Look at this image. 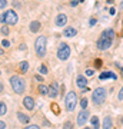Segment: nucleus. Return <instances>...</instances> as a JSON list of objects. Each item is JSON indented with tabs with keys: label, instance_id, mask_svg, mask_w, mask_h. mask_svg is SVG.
<instances>
[{
	"label": "nucleus",
	"instance_id": "28",
	"mask_svg": "<svg viewBox=\"0 0 123 129\" xmlns=\"http://www.w3.org/2000/svg\"><path fill=\"white\" fill-rule=\"evenodd\" d=\"M6 6H7V2L6 0H0V9H5Z\"/></svg>",
	"mask_w": 123,
	"mask_h": 129
},
{
	"label": "nucleus",
	"instance_id": "22",
	"mask_svg": "<svg viewBox=\"0 0 123 129\" xmlns=\"http://www.w3.org/2000/svg\"><path fill=\"white\" fill-rule=\"evenodd\" d=\"M7 112V106H6L5 102H0V116H3Z\"/></svg>",
	"mask_w": 123,
	"mask_h": 129
},
{
	"label": "nucleus",
	"instance_id": "9",
	"mask_svg": "<svg viewBox=\"0 0 123 129\" xmlns=\"http://www.w3.org/2000/svg\"><path fill=\"white\" fill-rule=\"evenodd\" d=\"M89 116H90L89 115V112H87L86 109H83V111L77 115V125L79 126H83V125L86 123L87 119H89Z\"/></svg>",
	"mask_w": 123,
	"mask_h": 129
},
{
	"label": "nucleus",
	"instance_id": "33",
	"mask_svg": "<svg viewBox=\"0 0 123 129\" xmlns=\"http://www.w3.org/2000/svg\"><path fill=\"white\" fill-rule=\"evenodd\" d=\"M5 20H6L5 13H3V14H0V23H5Z\"/></svg>",
	"mask_w": 123,
	"mask_h": 129
},
{
	"label": "nucleus",
	"instance_id": "44",
	"mask_svg": "<svg viewBox=\"0 0 123 129\" xmlns=\"http://www.w3.org/2000/svg\"><path fill=\"white\" fill-rule=\"evenodd\" d=\"M85 129H90V128H85Z\"/></svg>",
	"mask_w": 123,
	"mask_h": 129
},
{
	"label": "nucleus",
	"instance_id": "37",
	"mask_svg": "<svg viewBox=\"0 0 123 129\" xmlns=\"http://www.w3.org/2000/svg\"><path fill=\"white\" fill-rule=\"evenodd\" d=\"M96 24V20L95 19H90V26H95Z\"/></svg>",
	"mask_w": 123,
	"mask_h": 129
},
{
	"label": "nucleus",
	"instance_id": "10",
	"mask_svg": "<svg viewBox=\"0 0 123 129\" xmlns=\"http://www.w3.org/2000/svg\"><path fill=\"white\" fill-rule=\"evenodd\" d=\"M55 23L57 27H63V26H66V23H67V16L64 13H60L56 16V20H55Z\"/></svg>",
	"mask_w": 123,
	"mask_h": 129
},
{
	"label": "nucleus",
	"instance_id": "1",
	"mask_svg": "<svg viewBox=\"0 0 123 129\" xmlns=\"http://www.w3.org/2000/svg\"><path fill=\"white\" fill-rule=\"evenodd\" d=\"M10 85H12V89H13L14 93H17V95L24 93L26 82H24L23 78H20V76H12V78H10Z\"/></svg>",
	"mask_w": 123,
	"mask_h": 129
},
{
	"label": "nucleus",
	"instance_id": "45",
	"mask_svg": "<svg viewBox=\"0 0 123 129\" xmlns=\"http://www.w3.org/2000/svg\"><path fill=\"white\" fill-rule=\"evenodd\" d=\"M80 2H83V0H80Z\"/></svg>",
	"mask_w": 123,
	"mask_h": 129
},
{
	"label": "nucleus",
	"instance_id": "38",
	"mask_svg": "<svg viewBox=\"0 0 123 129\" xmlns=\"http://www.w3.org/2000/svg\"><path fill=\"white\" fill-rule=\"evenodd\" d=\"M3 89H5V86H3V83L0 82V92H3Z\"/></svg>",
	"mask_w": 123,
	"mask_h": 129
},
{
	"label": "nucleus",
	"instance_id": "12",
	"mask_svg": "<svg viewBox=\"0 0 123 129\" xmlns=\"http://www.w3.org/2000/svg\"><path fill=\"white\" fill-rule=\"evenodd\" d=\"M57 95H59V85H57L56 82H53L50 86H49V96L56 98Z\"/></svg>",
	"mask_w": 123,
	"mask_h": 129
},
{
	"label": "nucleus",
	"instance_id": "35",
	"mask_svg": "<svg viewBox=\"0 0 123 129\" xmlns=\"http://www.w3.org/2000/svg\"><path fill=\"white\" fill-rule=\"evenodd\" d=\"M13 6H14V7H20V6H22V5H20L19 2H13Z\"/></svg>",
	"mask_w": 123,
	"mask_h": 129
},
{
	"label": "nucleus",
	"instance_id": "14",
	"mask_svg": "<svg viewBox=\"0 0 123 129\" xmlns=\"http://www.w3.org/2000/svg\"><path fill=\"white\" fill-rule=\"evenodd\" d=\"M63 35L66 37H73V36L77 35V30H76L74 27H66L64 29V32H63Z\"/></svg>",
	"mask_w": 123,
	"mask_h": 129
},
{
	"label": "nucleus",
	"instance_id": "42",
	"mask_svg": "<svg viewBox=\"0 0 123 129\" xmlns=\"http://www.w3.org/2000/svg\"><path fill=\"white\" fill-rule=\"evenodd\" d=\"M0 55H3V50H2V47H0Z\"/></svg>",
	"mask_w": 123,
	"mask_h": 129
},
{
	"label": "nucleus",
	"instance_id": "43",
	"mask_svg": "<svg viewBox=\"0 0 123 129\" xmlns=\"http://www.w3.org/2000/svg\"><path fill=\"white\" fill-rule=\"evenodd\" d=\"M122 76H123V69H122Z\"/></svg>",
	"mask_w": 123,
	"mask_h": 129
},
{
	"label": "nucleus",
	"instance_id": "27",
	"mask_svg": "<svg viewBox=\"0 0 123 129\" xmlns=\"http://www.w3.org/2000/svg\"><path fill=\"white\" fill-rule=\"evenodd\" d=\"M93 73H95V70H92V69H86V72H85L86 76H93Z\"/></svg>",
	"mask_w": 123,
	"mask_h": 129
},
{
	"label": "nucleus",
	"instance_id": "5",
	"mask_svg": "<svg viewBox=\"0 0 123 129\" xmlns=\"http://www.w3.org/2000/svg\"><path fill=\"white\" fill-rule=\"evenodd\" d=\"M70 46L67 43H60L59 45V49H57V57L60 60H67L70 57Z\"/></svg>",
	"mask_w": 123,
	"mask_h": 129
},
{
	"label": "nucleus",
	"instance_id": "21",
	"mask_svg": "<svg viewBox=\"0 0 123 129\" xmlns=\"http://www.w3.org/2000/svg\"><path fill=\"white\" fill-rule=\"evenodd\" d=\"M29 69V62H26V60H23L22 63H20V70H22L23 73H26Z\"/></svg>",
	"mask_w": 123,
	"mask_h": 129
},
{
	"label": "nucleus",
	"instance_id": "24",
	"mask_svg": "<svg viewBox=\"0 0 123 129\" xmlns=\"http://www.w3.org/2000/svg\"><path fill=\"white\" fill-rule=\"evenodd\" d=\"M39 72H40L42 75H47V68H46L45 64H42L40 68H39Z\"/></svg>",
	"mask_w": 123,
	"mask_h": 129
},
{
	"label": "nucleus",
	"instance_id": "34",
	"mask_svg": "<svg viewBox=\"0 0 123 129\" xmlns=\"http://www.w3.org/2000/svg\"><path fill=\"white\" fill-rule=\"evenodd\" d=\"M0 129H6V123L3 120H0Z\"/></svg>",
	"mask_w": 123,
	"mask_h": 129
},
{
	"label": "nucleus",
	"instance_id": "25",
	"mask_svg": "<svg viewBox=\"0 0 123 129\" xmlns=\"http://www.w3.org/2000/svg\"><path fill=\"white\" fill-rule=\"evenodd\" d=\"M80 106H82V109H86V106H87V99H82V102H80Z\"/></svg>",
	"mask_w": 123,
	"mask_h": 129
},
{
	"label": "nucleus",
	"instance_id": "7",
	"mask_svg": "<svg viewBox=\"0 0 123 129\" xmlns=\"http://www.w3.org/2000/svg\"><path fill=\"white\" fill-rule=\"evenodd\" d=\"M5 17H6L5 23L10 24V26L16 24V23H17V20H19L17 14H16V12H14L13 9H12V10H7V12H5Z\"/></svg>",
	"mask_w": 123,
	"mask_h": 129
},
{
	"label": "nucleus",
	"instance_id": "8",
	"mask_svg": "<svg viewBox=\"0 0 123 129\" xmlns=\"http://www.w3.org/2000/svg\"><path fill=\"white\" fill-rule=\"evenodd\" d=\"M76 85H77L79 89H82L83 92H85V90H87V79H86V76L79 75L77 78H76Z\"/></svg>",
	"mask_w": 123,
	"mask_h": 129
},
{
	"label": "nucleus",
	"instance_id": "26",
	"mask_svg": "<svg viewBox=\"0 0 123 129\" xmlns=\"http://www.w3.org/2000/svg\"><path fill=\"white\" fill-rule=\"evenodd\" d=\"M117 99L119 101H123V86H122V89H120L119 93H117Z\"/></svg>",
	"mask_w": 123,
	"mask_h": 129
},
{
	"label": "nucleus",
	"instance_id": "19",
	"mask_svg": "<svg viewBox=\"0 0 123 129\" xmlns=\"http://www.w3.org/2000/svg\"><path fill=\"white\" fill-rule=\"evenodd\" d=\"M39 92H40V95H49V88L46 86V85H39Z\"/></svg>",
	"mask_w": 123,
	"mask_h": 129
},
{
	"label": "nucleus",
	"instance_id": "13",
	"mask_svg": "<svg viewBox=\"0 0 123 129\" xmlns=\"http://www.w3.org/2000/svg\"><path fill=\"white\" fill-rule=\"evenodd\" d=\"M29 27H30V32H32V33H36V32H39V30L42 29V24H40V22H37V20H33L32 23H30V26H29Z\"/></svg>",
	"mask_w": 123,
	"mask_h": 129
},
{
	"label": "nucleus",
	"instance_id": "32",
	"mask_svg": "<svg viewBox=\"0 0 123 129\" xmlns=\"http://www.w3.org/2000/svg\"><path fill=\"white\" fill-rule=\"evenodd\" d=\"M79 2H80V0H72V2H70V6H72V7H76Z\"/></svg>",
	"mask_w": 123,
	"mask_h": 129
},
{
	"label": "nucleus",
	"instance_id": "29",
	"mask_svg": "<svg viewBox=\"0 0 123 129\" xmlns=\"http://www.w3.org/2000/svg\"><path fill=\"white\" fill-rule=\"evenodd\" d=\"M24 129H40V128H39L37 125H27Z\"/></svg>",
	"mask_w": 123,
	"mask_h": 129
},
{
	"label": "nucleus",
	"instance_id": "36",
	"mask_svg": "<svg viewBox=\"0 0 123 129\" xmlns=\"http://www.w3.org/2000/svg\"><path fill=\"white\" fill-rule=\"evenodd\" d=\"M100 64H102V60H100V59H97V60H96V66H97V68H99V66H100Z\"/></svg>",
	"mask_w": 123,
	"mask_h": 129
},
{
	"label": "nucleus",
	"instance_id": "17",
	"mask_svg": "<svg viewBox=\"0 0 123 129\" xmlns=\"http://www.w3.org/2000/svg\"><path fill=\"white\" fill-rule=\"evenodd\" d=\"M112 125H113L112 118H110V116H106L105 120H103V126H102V128L103 129H112Z\"/></svg>",
	"mask_w": 123,
	"mask_h": 129
},
{
	"label": "nucleus",
	"instance_id": "39",
	"mask_svg": "<svg viewBox=\"0 0 123 129\" xmlns=\"http://www.w3.org/2000/svg\"><path fill=\"white\" fill-rule=\"evenodd\" d=\"M114 12H116V10H114V7H112V9H110V14H114Z\"/></svg>",
	"mask_w": 123,
	"mask_h": 129
},
{
	"label": "nucleus",
	"instance_id": "20",
	"mask_svg": "<svg viewBox=\"0 0 123 129\" xmlns=\"http://www.w3.org/2000/svg\"><path fill=\"white\" fill-rule=\"evenodd\" d=\"M92 122V126H93V129H99V118L97 116H93L90 119Z\"/></svg>",
	"mask_w": 123,
	"mask_h": 129
},
{
	"label": "nucleus",
	"instance_id": "4",
	"mask_svg": "<svg viewBox=\"0 0 123 129\" xmlns=\"http://www.w3.org/2000/svg\"><path fill=\"white\" fill-rule=\"evenodd\" d=\"M92 101L95 105H102L106 101V89L105 88H97L92 93Z\"/></svg>",
	"mask_w": 123,
	"mask_h": 129
},
{
	"label": "nucleus",
	"instance_id": "11",
	"mask_svg": "<svg viewBox=\"0 0 123 129\" xmlns=\"http://www.w3.org/2000/svg\"><path fill=\"white\" fill-rule=\"evenodd\" d=\"M23 105H24L26 109L33 111V109H34V99H33L32 96H26L24 99H23Z\"/></svg>",
	"mask_w": 123,
	"mask_h": 129
},
{
	"label": "nucleus",
	"instance_id": "6",
	"mask_svg": "<svg viewBox=\"0 0 123 129\" xmlns=\"http://www.w3.org/2000/svg\"><path fill=\"white\" fill-rule=\"evenodd\" d=\"M112 39H109L107 36H105V35H102L100 39L97 40V49L99 50H107L110 46H112Z\"/></svg>",
	"mask_w": 123,
	"mask_h": 129
},
{
	"label": "nucleus",
	"instance_id": "18",
	"mask_svg": "<svg viewBox=\"0 0 123 129\" xmlns=\"http://www.w3.org/2000/svg\"><path fill=\"white\" fill-rule=\"evenodd\" d=\"M102 35H105V36H107L109 39H112V40H113V39H114V36H116V35H114V30H113V29H107V30H105V32L102 33Z\"/></svg>",
	"mask_w": 123,
	"mask_h": 129
},
{
	"label": "nucleus",
	"instance_id": "30",
	"mask_svg": "<svg viewBox=\"0 0 123 129\" xmlns=\"http://www.w3.org/2000/svg\"><path fill=\"white\" fill-rule=\"evenodd\" d=\"M2 33H3V35H9V27L3 26V27H2Z\"/></svg>",
	"mask_w": 123,
	"mask_h": 129
},
{
	"label": "nucleus",
	"instance_id": "31",
	"mask_svg": "<svg viewBox=\"0 0 123 129\" xmlns=\"http://www.w3.org/2000/svg\"><path fill=\"white\" fill-rule=\"evenodd\" d=\"M2 45H3V47H9V46H10V42H9V40H6V39H5V40L2 42Z\"/></svg>",
	"mask_w": 123,
	"mask_h": 129
},
{
	"label": "nucleus",
	"instance_id": "2",
	"mask_svg": "<svg viewBox=\"0 0 123 129\" xmlns=\"http://www.w3.org/2000/svg\"><path fill=\"white\" fill-rule=\"evenodd\" d=\"M46 49H47V43H46V37L45 36H39L34 42V50L36 55L39 57H43L46 55Z\"/></svg>",
	"mask_w": 123,
	"mask_h": 129
},
{
	"label": "nucleus",
	"instance_id": "40",
	"mask_svg": "<svg viewBox=\"0 0 123 129\" xmlns=\"http://www.w3.org/2000/svg\"><path fill=\"white\" fill-rule=\"evenodd\" d=\"M36 80H39V82H42V76H39V75H37V76H36Z\"/></svg>",
	"mask_w": 123,
	"mask_h": 129
},
{
	"label": "nucleus",
	"instance_id": "15",
	"mask_svg": "<svg viewBox=\"0 0 123 129\" xmlns=\"http://www.w3.org/2000/svg\"><path fill=\"white\" fill-rule=\"evenodd\" d=\"M17 118H19V122H20V123H29V122H30V118H29L27 115L22 113V112L17 113Z\"/></svg>",
	"mask_w": 123,
	"mask_h": 129
},
{
	"label": "nucleus",
	"instance_id": "23",
	"mask_svg": "<svg viewBox=\"0 0 123 129\" xmlns=\"http://www.w3.org/2000/svg\"><path fill=\"white\" fill-rule=\"evenodd\" d=\"M63 129H73V123L70 122V120H67V122H64Z\"/></svg>",
	"mask_w": 123,
	"mask_h": 129
},
{
	"label": "nucleus",
	"instance_id": "41",
	"mask_svg": "<svg viewBox=\"0 0 123 129\" xmlns=\"http://www.w3.org/2000/svg\"><path fill=\"white\" fill-rule=\"evenodd\" d=\"M120 7H122V9H123V0H122V3H120Z\"/></svg>",
	"mask_w": 123,
	"mask_h": 129
},
{
	"label": "nucleus",
	"instance_id": "3",
	"mask_svg": "<svg viewBox=\"0 0 123 129\" xmlns=\"http://www.w3.org/2000/svg\"><path fill=\"white\" fill-rule=\"evenodd\" d=\"M76 103H77V95L73 92V90H70V92L66 95V98H64V105H66L67 112H73V111H74Z\"/></svg>",
	"mask_w": 123,
	"mask_h": 129
},
{
	"label": "nucleus",
	"instance_id": "16",
	"mask_svg": "<svg viewBox=\"0 0 123 129\" xmlns=\"http://www.w3.org/2000/svg\"><path fill=\"white\" fill-rule=\"evenodd\" d=\"M100 80H105V79H117V76H116V73H112V72H105V73H102L100 76Z\"/></svg>",
	"mask_w": 123,
	"mask_h": 129
}]
</instances>
